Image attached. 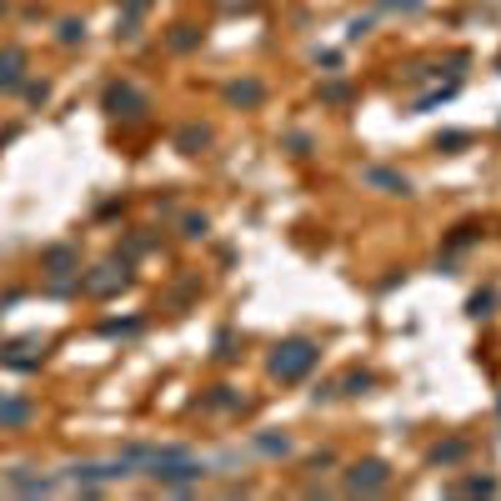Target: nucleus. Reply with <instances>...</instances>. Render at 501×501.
Masks as SVG:
<instances>
[{
    "label": "nucleus",
    "instance_id": "obj_1",
    "mask_svg": "<svg viewBox=\"0 0 501 501\" xmlns=\"http://www.w3.org/2000/svg\"><path fill=\"white\" fill-rule=\"evenodd\" d=\"M321 361V346L316 341H306V336H296V341H281L271 351V376H281V381H301V376H311V366Z\"/></svg>",
    "mask_w": 501,
    "mask_h": 501
},
{
    "label": "nucleus",
    "instance_id": "obj_2",
    "mask_svg": "<svg viewBox=\"0 0 501 501\" xmlns=\"http://www.w3.org/2000/svg\"><path fill=\"white\" fill-rule=\"evenodd\" d=\"M151 476H155L160 486H196V481L206 476V466L186 452V456H171V461H155V466H151Z\"/></svg>",
    "mask_w": 501,
    "mask_h": 501
},
{
    "label": "nucleus",
    "instance_id": "obj_3",
    "mask_svg": "<svg viewBox=\"0 0 501 501\" xmlns=\"http://www.w3.org/2000/svg\"><path fill=\"white\" fill-rule=\"evenodd\" d=\"M386 486H391V466L376 461V456H371V461H356V466L346 471V491H351V496H361V491L371 496V491H386Z\"/></svg>",
    "mask_w": 501,
    "mask_h": 501
},
{
    "label": "nucleus",
    "instance_id": "obj_4",
    "mask_svg": "<svg viewBox=\"0 0 501 501\" xmlns=\"http://www.w3.org/2000/svg\"><path fill=\"white\" fill-rule=\"evenodd\" d=\"M105 110H110V116H131V121H136V116H146V110H151V100H146L136 86L121 81V86L105 90Z\"/></svg>",
    "mask_w": 501,
    "mask_h": 501
},
{
    "label": "nucleus",
    "instance_id": "obj_5",
    "mask_svg": "<svg viewBox=\"0 0 501 501\" xmlns=\"http://www.w3.org/2000/svg\"><path fill=\"white\" fill-rule=\"evenodd\" d=\"M361 181H366V186H376V191H386V196H411V181H406V176H396V171H386V165H366Z\"/></svg>",
    "mask_w": 501,
    "mask_h": 501
},
{
    "label": "nucleus",
    "instance_id": "obj_6",
    "mask_svg": "<svg viewBox=\"0 0 501 501\" xmlns=\"http://www.w3.org/2000/svg\"><path fill=\"white\" fill-rule=\"evenodd\" d=\"M20 71H25V50L6 45V50H0V90H16L20 86Z\"/></svg>",
    "mask_w": 501,
    "mask_h": 501
},
{
    "label": "nucleus",
    "instance_id": "obj_7",
    "mask_svg": "<svg viewBox=\"0 0 501 501\" xmlns=\"http://www.w3.org/2000/svg\"><path fill=\"white\" fill-rule=\"evenodd\" d=\"M226 100H236V105H261V100H266V86H261V81H236V86H226Z\"/></svg>",
    "mask_w": 501,
    "mask_h": 501
},
{
    "label": "nucleus",
    "instance_id": "obj_8",
    "mask_svg": "<svg viewBox=\"0 0 501 501\" xmlns=\"http://www.w3.org/2000/svg\"><path fill=\"white\" fill-rule=\"evenodd\" d=\"M251 447H256L261 456H286V452H291V436H286V431H261Z\"/></svg>",
    "mask_w": 501,
    "mask_h": 501
},
{
    "label": "nucleus",
    "instance_id": "obj_9",
    "mask_svg": "<svg viewBox=\"0 0 501 501\" xmlns=\"http://www.w3.org/2000/svg\"><path fill=\"white\" fill-rule=\"evenodd\" d=\"M176 146H181L186 155H196L201 146H211V131H206V126H181V131H176Z\"/></svg>",
    "mask_w": 501,
    "mask_h": 501
},
{
    "label": "nucleus",
    "instance_id": "obj_10",
    "mask_svg": "<svg viewBox=\"0 0 501 501\" xmlns=\"http://www.w3.org/2000/svg\"><path fill=\"white\" fill-rule=\"evenodd\" d=\"M30 421V401H0V426H25Z\"/></svg>",
    "mask_w": 501,
    "mask_h": 501
},
{
    "label": "nucleus",
    "instance_id": "obj_11",
    "mask_svg": "<svg viewBox=\"0 0 501 501\" xmlns=\"http://www.w3.org/2000/svg\"><path fill=\"white\" fill-rule=\"evenodd\" d=\"M126 281H131L126 271H110V266H105V276H95V281H90V291H116V286H126Z\"/></svg>",
    "mask_w": 501,
    "mask_h": 501
},
{
    "label": "nucleus",
    "instance_id": "obj_12",
    "mask_svg": "<svg viewBox=\"0 0 501 501\" xmlns=\"http://www.w3.org/2000/svg\"><path fill=\"white\" fill-rule=\"evenodd\" d=\"M461 456H466V441H447V447H436V452H431L436 466H441V461H461Z\"/></svg>",
    "mask_w": 501,
    "mask_h": 501
},
{
    "label": "nucleus",
    "instance_id": "obj_13",
    "mask_svg": "<svg viewBox=\"0 0 501 501\" xmlns=\"http://www.w3.org/2000/svg\"><path fill=\"white\" fill-rule=\"evenodd\" d=\"M341 386H346V396H361L366 386H371V371H346V381H341Z\"/></svg>",
    "mask_w": 501,
    "mask_h": 501
},
{
    "label": "nucleus",
    "instance_id": "obj_14",
    "mask_svg": "<svg viewBox=\"0 0 501 501\" xmlns=\"http://www.w3.org/2000/svg\"><path fill=\"white\" fill-rule=\"evenodd\" d=\"M491 306H496V296H491V291H476V296L466 301V311H471V316H491Z\"/></svg>",
    "mask_w": 501,
    "mask_h": 501
},
{
    "label": "nucleus",
    "instance_id": "obj_15",
    "mask_svg": "<svg viewBox=\"0 0 501 501\" xmlns=\"http://www.w3.org/2000/svg\"><path fill=\"white\" fill-rule=\"evenodd\" d=\"M471 136L466 131H447V136H436V151H456V146H466Z\"/></svg>",
    "mask_w": 501,
    "mask_h": 501
},
{
    "label": "nucleus",
    "instance_id": "obj_16",
    "mask_svg": "<svg viewBox=\"0 0 501 501\" xmlns=\"http://www.w3.org/2000/svg\"><path fill=\"white\" fill-rule=\"evenodd\" d=\"M461 491H471V496H491V491H496V481H491V476H471Z\"/></svg>",
    "mask_w": 501,
    "mask_h": 501
},
{
    "label": "nucleus",
    "instance_id": "obj_17",
    "mask_svg": "<svg viewBox=\"0 0 501 501\" xmlns=\"http://www.w3.org/2000/svg\"><path fill=\"white\" fill-rule=\"evenodd\" d=\"M171 45H176V50H191V45H196V30H191V25H176Z\"/></svg>",
    "mask_w": 501,
    "mask_h": 501
},
{
    "label": "nucleus",
    "instance_id": "obj_18",
    "mask_svg": "<svg viewBox=\"0 0 501 501\" xmlns=\"http://www.w3.org/2000/svg\"><path fill=\"white\" fill-rule=\"evenodd\" d=\"M321 100H326V105H341V100H351V90H346V86H326Z\"/></svg>",
    "mask_w": 501,
    "mask_h": 501
},
{
    "label": "nucleus",
    "instance_id": "obj_19",
    "mask_svg": "<svg viewBox=\"0 0 501 501\" xmlns=\"http://www.w3.org/2000/svg\"><path fill=\"white\" fill-rule=\"evenodd\" d=\"M206 406H216V411H220V406H236V396H231V386H216V396H211Z\"/></svg>",
    "mask_w": 501,
    "mask_h": 501
},
{
    "label": "nucleus",
    "instance_id": "obj_20",
    "mask_svg": "<svg viewBox=\"0 0 501 501\" xmlns=\"http://www.w3.org/2000/svg\"><path fill=\"white\" fill-rule=\"evenodd\" d=\"M181 226H186V236L196 241V236H206V216H186V220H181Z\"/></svg>",
    "mask_w": 501,
    "mask_h": 501
},
{
    "label": "nucleus",
    "instance_id": "obj_21",
    "mask_svg": "<svg viewBox=\"0 0 501 501\" xmlns=\"http://www.w3.org/2000/svg\"><path fill=\"white\" fill-rule=\"evenodd\" d=\"M81 35H86V30H81V25H76V20H66V25H61V40H66V45H76V40H81Z\"/></svg>",
    "mask_w": 501,
    "mask_h": 501
}]
</instances>
